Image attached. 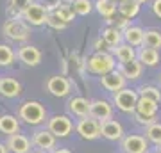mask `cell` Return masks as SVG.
Instances as JSON below:
<instances>
[{"label":"cell","instance_id":"cell-1","mask_svg":"<svg viewBox=\"0 0 161 153\" xmlns=\"http://www.w3.org/2000/svg\"><path fill=\"white\" fill-rule=\"evenodd\" d=\"M18 118H20V121H23L25 125H29V126H40L45 121H48L47 119L45 107L40 102H34V100L23 102L20 105V109H18Z\"/></svg>","mask_w":161,"mask_h":153},{"label":"cell","instance_id":"cell-2","mask_svg":"<svg viewBox=\"0 0 161 153\" xmlns=\"http://www.w3.org/2000/svg\"><path fill=\"white\" fill-rule=\"evenodd\" d=\"M86 68L93 75H106L116 69V57L111 52H95L92 57H88Z\"/></svg>","mask_w":161,"mask_h":153},{"label":"cell","instance_id":"cell-3","mask_svg":"<svg viewBox=\"0 0 161 153\" xmlns=\"http://www.w3.org/2000/svg\"><path fill=\"white\" fill-rule=\"evenodd\" d=\"M2 32L13 43H25L31 36V25L22 18H9L2 25Z\"/></svg>","mask_w":161,"mask_h":153},{"label":"cell","instance_id":"cell-4","mask_svg":"<svg viewBox=\"0 0 161 153\" xmlns=\"http://www.w3.org/2000/svg\"><path fill=\"white\" fill-rule=\"evenodd\" d=\"M138 102H140L138 89L124 87V89H120L118 93L113 94V105H115L118 110H122V112H125V114H134Z\"/></svg>","mask_w":161,"mask_h":153},{"label":"cell","instance_id":"cell-5","mask_svg":"<svg viewBox=\"0 0 161 153\" xmlns=\"http://www.w3.org/2000/svg\"><path fill=\"white\" fill-rule=\"evenodd\" d=\"M158 107H159V103L152 102V100H147V98H140L138 105H136V110H134V121L143 126H149L152 123H156V119H158Z\"/></svg>","mask_w":161,"mask_h":153},{"label":"cell","instance_id":"cell-6","mask_svg":"<svg viewBox=\"0 0 161 153\" xmlns=\"http://www.w3.org/2000/svg\"><path fill=\"white\" fill-rule=\"evenodd\" d=\"M100 121L92 116H86V118H79L77 121V125H75V132H77V135L80 139H84V141H95L98 137H102L100 134Z\"/></svg>","mask_w":161,"mask_h":153},{"label":"cell","instance_id":"cell-7","mask_svg":"<svg viewBox=\"0 0 161 153\" xmlns=\"http://www.w3.org/2000/svg\"><path fill=\"white\" fill-rule=\"evenodd\" d=\"M48 14L50 11L47 9L43 4L40 2H32L22 14V20L23 22H27L31 27H41V25H47V20H48Z\"/></svg>","mask_w":161,"mask_h":153},{"label":"cell","instance_id":"cell-8","mask_svg":"<svg viewBox=\"0 0 161 153\" xmlns=\"http://www.w3.org/2000/svg\"><path fill=\"white\" fill-rule=\"evenodd\" d=\"M47 128L56 137L63 139V137H68L72 134V130H74V121L66 114H54L47 121Z\"/></svg>","mask_w":161,"mask_h":153},{"label":"cell","instance_id":"cell-9","mask_svg":"<svg viewBox=\"0 0 161 153\" xmlns=\"http://www.w3.org/2000/svg\"><path fill=\"white\" fill-rule=\"evenodd\" d=\"M47 91L56 98H64L72 91V82L63 75H54L47 80Z\"/></svg>","mask_w":161,"mask_h":153},{"label":"cell","instance_id":"cell-10","mask_svg":"<svg viewBox=\"0 0 161 153\" xmlns=\"http://www.w3.org/2000/svg\"><path fill=\"white\" fill-rule=\"evenodd\" d=\"M124 153H149V141L147 137L138 134H129L122 139Z\"/></svg>","mask_w":161,"mask_h":153},{"label":"cell","instance_id":"cell-11","mask_svg":"<svg viewBox=\"0 0 161 153\" xmlns=\"http://www.w3.org/2000/svg\"><path fill=\"white\" fill-rule=\"evenodd\" d=\"M125 82L127 79L122 75L120 69H113V71H109V73H106L100 77V85H102L106 91H109V93H118L120 89H124L125 87Z\"/></svg>","mask_w":161,"mask_h":153},{"label":"cell","instance_id":"cell-12","mask_svg":"<svg viewBox=\"0 0 161 153\" xmlns=\"http://www.w3.org/2000/svg\"><path fill=\"white\" fill-rule=\"evenodd\" d=\"M56 139L58 137L48 128H40V130H36L32 134V144L38 150H45V151H54L56 150Z\"/></svg>","mask_w":161,"mask_h":153},{"label":"cell","instance_id":"cell-13","mask_svg":"<svg viewBox=\"0 0 161 153\" xmlns=\"http://www.w3.org/2000/svg\"><path fill=\"white\" fill-rule=\"evenodd\" d=\"M16 55L20 63L25 64V66H31V68H34L41 63V52L32 45H22L18 48Z\"/></svg>","mask_w":161,"mask_h":153},{"label":"cell","instance_id":"cell-14","mask_svg":"<svg viewBox=\"0 0 161 153\" xmlns=\"http://www.w3.org/2000/svg\"><path fill=\"white\" fill-rule=\"evenodd\" d=\"M100 134H102L104 139L108 141H122L124 139V126H122L120 121L116 119H108V121H102L100 125Z\"/></svg>","mask_w":161,"mask_h":153},{"label":"cell","instance_id":"cell-15","mask_svg":"<svg viewBox=\"0 0 161 153\" xmlns=\"http://www.w3.org/2000/svg\"><path fill=\"white\" fill-rule=\"evenodd\" d=\"M68 112L75 118H86L90 116V110H92V102L84 96H74L68 100Z\"/></svg>","mask_w":161,"mask_h":153},{"label":"cell","instance_id":"cell-16","mask_svg":"<svg viewBox=\"0 0 161 153\" xmlns=\"http://www.w3.org/2000/svg\"><path fill=\"white\" fill-rule=\"evenodd\" d=\"M90 116L98 119L100 123L102 121H108V119L113 118V103L108 102V100H93Z\"/></svg>","mask_w":161,"mask_h":153},{"label":"cell","instance_id":"cell-17","mask_svg":"<svg viewBox=\"0 0 161 153\" xmlns=\"http://www.w3.org/2000/svg\"><path fill=\"white\" fill-rule=\"evenodd\" d=\"M22 94V84L13 77H0V96L13 100Z\"/></svg>","mask_w":161,"mask_h":153},{"label":"cell","instance_id":"cell-18","mask_svg":"<svg viewBox=\"0 0 161 153\" xmlns=\"http://www.w3.org/2000/svg\"><path fill=\"white\" fill-rule=\"evenodd\" d=\"M7 148L11 153H31V148L34 146L32 144V139H29L23 134H14V135H9L7 139Z\"/></svg>","mask_w":161,"mask_h":153},{"label":"cell","instance_id":"cell-19","mask_svg":"<svg viewBox=\"0 0 161 153\" xmlns=\"http://www.w3.org/2000/svg\"><path fill=\"white\" fill-rule=\"evenodd\" d=\"M0 134L4 135L20 134V118L13 114H2L0 116Z\"/></svg>","mask_w":161,"mask_h":153},{"label":"cell","instance_id":"cell-20","mask_svg":"<svg viewBox=\"0 0 161 153\" xmlns=\"http://www.w3.org/2000/svg\"><path fill=\"white\" fill-rule=\"evenodd\" d=\"M143 39H145V30L138 25H129L124 30V43L131 46H143Z\"/></svg>","mask_w":161,"mask_h":153},{"label":"cell","instance_id":"cell-21","mask_svg":"<svg viewBox=\"0 0 161 153\" xmlns=\"http://www.w3.org/2000/svg\"><path fill=\"white\" fill-rule=\"evenodd\" d=\"M113 55L116 57V61L120 64H124V63H129V61L138 59V52H136L134 46L127 45V43H120L118 46L113 48Z\"/></svg>","mask_w":161,"mask_h":153},{"label":"cell","instance_id":"cell-22","mask_svg":"<svg viewBox=\"0 0 161 153\" xmlns=\"http://www.w3.org/2000/svg\"><path fill=\"white\" fill-rule=\"evenodd\" d=\"M138 61L147 68H154L159 64V50L149 48V46H142L138 50Z\"/></svg>","mask_w":161,"mask_h":153},{"label":"cell","instance_id":"cell-23","mask_svg":"<svg viewBox=\"0 0 161 153\" xmlns=\"http://www.w3.org/2000/svg\"><path fill=\"white\" fill-rule=\"evenodd\" d=\"M118 69L122 71V75H124L127 80H138L140 77H142V73H143V64L140 63L138 59H134V61L120 64Z\"/></svg>","mask_w":161,"mask_h":153},{"label":"cell","instance_id":"cell-24","mask_svg":"<svg viewBox=\"0 0 161 153\" xmlns=\"http://www.w3.org/2000/svg\"><path fill=\"white\" fill-rule=\"evenodd\" d=\"M95 11L102 18L109 20L118 13V4L113 2V0H95Z\"/></svg>","mask_w":161,"mask_h":153},{"label":"cell","instance_id":"cell-25","mask_svg":"<svg viewBox=\"0 0 161 153\" xmlns=\"http://www.w3.org/2000/svg\"><path fill=\"white\" fill-rule=\"evenodd\" d=\"M100 36L108 41V45H109L111 48H115V46H118L120 43H124V32L118 30V28H115V27H111V25L104 28L102 32H100Z\"/></svg>","mask_w":161,"mask_h":153},{"label":"cell","instance_id":"cell-26","mask_svg":"<svg viewBox=\"0 0 161 153\" xmlns=\"http://www.w3.org/2000/svg\"><path fill=\"white\" fill-rule=\"evenodd\" d=\"M16 59H18V55H16V52L13 50L11 45L0 43V66L2 68H9Z\"/></svg>","mask_w":161,"mask_h":153},{"label":"cell","instance_id":"cell-27","mask_svg":"<svg viewBox=\"0 0 161 153\" xmlns=\"http://www.w3.org/2000/svg\"><path fill=\"white\" fill-rule=\"evenodd\" d=\"M50 13H54L56 16H59L64 23L74 22L75 16H77V13L74 11V6H70V4H59V6H56Z\"/></svg>","mask_w":161,"mask_h":153},{"label":"cell","instance_id":"cell-28","mask_svg":"<svg viewBox=\"0 0 161 153\" xmlns=\"http://www.w3.org/2000/svg\"><path fill=\"white\" fill-rule=\"evenodd\" d=\"M34 0H9V18H22L23 11L32 4Z\"/></svg>","mask_w":161,"mask_h":153},{"label":"cell","instance_id":"cell-29","mask_svg":"<svg viewBox=\"0 0 161 153\" xmlns=\"http://www.w3.org/2000/svg\"><path fill=\"white\" fill-rule=\"evenodd\" d=\"M118 11H120L125 18L132 20V18H136L140 14V4L134 2V0H124V2L118 4Z\"/></svg>","mask_w":161,"mask_h":153},{"label":"cell","instance_id":"cell-30","mask_svg":"<svg viewBox=\"0 0 161 153\" xmlns=\"http://www.w3.org/2000/svg\"><path fill=\"white\" fill-rule=\"evenodd\" d=\"M138 94L140 98H147L156 103H161V89L156 85H142L138 89Z\"/></svg>","mask_w":161,"mask_h":153},{"label":"cell","instance_id":"cell-31","mask_svg":"<svg viewBox=\"0 0 161 153\" xmlns=\"http://www.w3.org/2000/svg\"><path fill=\"white\" fill-rule=\"evenodd\" d=\"M143 46L156 48V50H159L161 48V32L158 30V28H149V30H145Z\"/></svg>","mask_w":161,"mask_h":153},{"label":"cell","instance_id":"cell-32","mask_svg":"<svg viewBox=\"0 0 161 153\" xmlns=\"http://www.w3.org/2000/svg\"><path fill=\"white\" fill-rule=\"evenodd\" d=\"M145 137H147L149 142L159 146L161 144V123L159 121H156V123H152V125L145 126Z\"/></svg>","mask_w":161,"mask_h":153},{"label":"cell","instance_id":"cell-33","mask_svg":"<svg viewBox=\"0 0 161 153\" xmlns=\"http://www.w3.org/2000/svg\"><path fill=\"white\" fill-rule=\"evenodd\" d=\"M72 6H74V11L77 13V16H88L95 9V2H92V0H75Z\"/></svg>","mask_w":161,"mask_h":153},{"label":"cell","instance_id":"cell-34","mask_svg":"<svg viewBox=\"0 0 161 153\" xmlns=\"http://www.w3.org/2000/svg\"><path fill=\"white\" fill-rule=\"evenodd\" d=\"M108 23H109L111 27H115V28H118V30H122V32H124V30L129 27V18H125L120 11H118L113 18H109V20H108Z\"/></svg>","mask_w":161,"mask_h":153},{"label":"cell","instance_id":"cell-35","mask_svg":"<svg viewBox=\"0 0 161 153\" xmlns=\"http://www.w3.org/2000/svg\"><path fill=\"white\" fill-rule=\"evenodd\" d=\"M47 25L50 28H54V30H63V28H66L68 23H64L59 16H56L54 13H50V14H48V20H47Z\"/></svg>","mask_w":161,"mask_h":153},{"label":"cell","instance_id":"cell-36","mask_svg":"<svg viewBox=\"0 0 161 153\" xmlns=\"http://www.w3.org/2000/svg\"><path fill=\"white\" fill-rule=\"evenodd\" d=\"M93 48H95V52H109V50H113L109 45H108V41L104 39L102 36L98 38L95 43H93Z\"/></svg>","mask_w":161,"mask_h":153},{"label":"cell","instance_id":"cell-37","mask_svg":"<svg viewBox=\"0 0 161 153\" xmlns=\"http://www.w3.org/2000/svg\"><path fill=\"white\" fill-rule=\"evenodd\" d=\"M150 9H152V13H154V16H158L161 20V0H152Z\"/></svg>","mask_w":161,"mask_h":153},{"label":"cell","instance_id":"cell-38","mask_svg":"<svg viewBox=\"0 0 161 153\" xmlns=\"http://www.w3.org/2000/svg\"><path fill=\"white\" fill-rule=\"evenodd\" d=\"M36 2H40V4H43V6H45L47 9H48V11H52V9H54L56 6H59V4H61L59 0H36Z\"/></svg>","mask_w":161,"mask_h":153},{"label":"cell","instance_id":"cell-39","mask_svg":"<svg viewBox=\"0 0 161 153\" xmlns=\"http://www.w3.org/2000/svg\"><path fill=\"white\" fill-rule=\"evenodd\" d=\"M52 153H72V151H70V150H66V148H56Z\"/></svg>","mask_w":161,"mask_h":153},{"label":"cell","instance_id":"cell-40","mask_svg":"<svg viewBox=\"0 0 161 153\" xmlns=\"http://www.w3.org/2000/svg\"><path fill=\"white\" fill-rule=\"evenodd\" d=\"M7 151H9L7 144H2V142H0V153H7Z\"/></svg>","mask_w":161,"mask_h":153},{"label":"cell","instance_id":"cell-41","mask_svg":"<svg viewBox=\"0 0 161 153\" xmlns=\"http://www.w3.org/2000/svg\"><path fill=\"white\" fill-rule=\"evenodd\" d=\"M59 2H61V4H74L75 0H59Z\"/></svg>","mask_w":161,"mask_h":153},{"label":"cell","instance_id":"cell-42","mask_svg":"<svg viewBox=\"0 0 161 153\" xmlns=\"http://www.w3.org/2000/svg\"><path fill=\"white\" fill-rule=\"evenodd\" d=\"M32 153H52V151H45V150H36V151H32Z\"/></svg>","mask_w":161,"mask_h":153},{"label":"cell","instance_id":"cell-43","mask_svg":"<svg viewBox=\"0 0 161 153\" xmlns=\"http://www.w3.org/2000/svg\"><path fill=\"white\" fill-rule=\"evenodd\" d=\"M134 2H138L140 6H142V4H147V2H149V0H134Z\"/></svg>","mask_w":161,"mask_h":153},{"label":"cell","instance_id":"cell-44","mask_svg":"<svg viewBox=\"0 0 161 153\" xmlns=\"http://www.w3.org/2000/svg\"><path fill=\"white\" fill-rule=\"evenodd\" d=\"M113 2H116V4H120V2H124V0H113Z\"/></svg>","mask_w":161,"mask_h":153},{"label":"cell","instance_id":"cell-45","mask_svg":"<svg viewBox=\"0 0 161 153\" xmlns=\"http://www.w3.org/2000/svg\"><path fill=\"white\" fill-rule=\"evenodd\" d=\"M158 151H159V153H161V144H159V146H158Z\"/></svg>","mask_w":161,"mask_h":153},{"label":"cell","instance_id":"cell-46","mask_svg":"<svg viewBox=\"0 0 161 153\" xmlns=\"http://www.w3.org/2000/svg\"><path fill=\"white\" fill-rule=\"evenodd\" d=\"M149 153H159V151H149Z\"/></svg>","mask_w":161,"mask_h":153}]
</instances>
